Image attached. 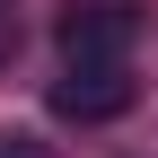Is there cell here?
<instances>
[{
	"label": "cell",
	"mask_w": 158,
	"mask_h": 158,
	"mask_svg": "<svg viewBox=\"0 0 158 158\" xmlns=\"http://www.w3.org/2000/svg\"><path fill=\"white\" fill-rule=\"evenodd\" d=\"M0 158H53V149L35 141V132H0Z\"/></svg>",
	"instance_id": "3957f363"
},
{
	"label": "cell",
	"mask_w": 158,
	"mask_h": 158,
	"mask_svg": "<svg viewBox=\"0 0 158 158\" xmlns=\"http://www.w3.org/2000/svg\"><path fill=\"white\" fill-rule=\"evenodd\" d=\"M132 97H141L132 62H70L53 79V114L62 123H114V114H132Z\"/></svg>",
	"instance_id": "7a4b0ae2"
},
{
	"label": "cell",
	"mask_w": 158,
	"mask_h": 158,
	"mask_svg": "<svg viewBox=\"0 0 158 158\" xmlns=\"http://www.w3.org/2000/svg\"><path fill=\"white\" fill-rule=\"evenodd\" d=\"M141 27H149L141 0H70L53 18V44H62V62H132Z\"/></svg>",
	"instance_id": "6da1fadb"
},
{
	"label": "cell",
	"mask_w": 158,
	"mask_h": 158,
	"mask_svg": "<svg viewBox=\"0 0 158 158\" xmlns=\"http://www.w3.org/2000/svg\"><path fill=\"white\" fill-rule=\"evenodd\" d=\"M9 53H18V18H0V62H9Z\"/></svg>",
	"instance_id": "277c9868"
}]
</instances>
